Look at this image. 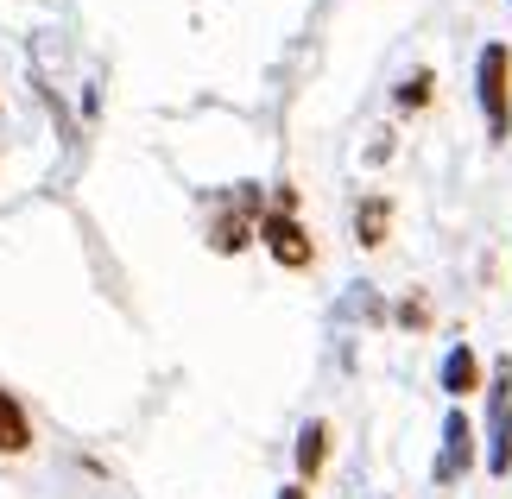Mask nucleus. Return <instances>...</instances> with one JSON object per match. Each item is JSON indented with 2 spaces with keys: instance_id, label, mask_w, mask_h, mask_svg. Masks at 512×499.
Here are the masks:
<instances>
[{
  "instance_id": "f257e3e1",
  "label": "nucleus",
  "mask_w": 512,
  "mask_h": 499,
  "mask_svg": "<svg viewBox=\"0 0 512 499\" xmlns=\"http://www.w3.org/2000/svg\"><path fill=\"white\" fill-rule=\"evenodd\" d=\"M475 89H481L487 139H512V51H506V45H481Z\"/></svg>"
},
{
  "instance_id": "423d86ee",
  "label": "nucleus",
  "mask_w": 512,
  "mask_h": 499,
  "mask_svg": "<svg viewBox=\"0 0 512 499\" xmlns=\"http://www.w3.org/2000/svg\"><path fill=\"white\" fill-rule=\"evenodd\" d=\"M437 386H443L449 398H456V405H462L468 392H481V354L468 348V342H456V348L443 354V373H437Z\"/></svg>"
},
{
  "instance_id": "7ed1b4c3",
  "label": "nucleus",
  "mask_w": 512,
  "mask_h": 499,
  "mask_svg": "<svg viewBox=\"0 0 512 499\" xmlns=\"http://www.w3.org/2000/svg\"><path fill=\"white\" fill-rule=\"evenodd\" d=\"M260 247L279 259L285 272H304L310 259H317V241H310L304 222H298V215H285V209H266L260 215Z\"/></svg>"
},
{
  "instance_id": "9d476101",
  "label": "nucleus",
  "mask_w": 512,
  "mask_h": 499,
  "mask_svg": "<svg viewBox=\"0 0 512 499\" xmlns=\"http://www.w3.org/2000/svg\"><path fill=\"white\" fill-rule=\"evenodd\" d=\"M430 83H437V76H430V70L405 76V83H399V108H424V102H430Z\"/></svg>"
},
{
  "instance_id": "6e6552de",
  "label": "nucleus",
  "mask_w": 512,
  "mask_h": 499,
  "mask_svg": "<svg viewBox=\"0 0 512 499\" xmlns=\"http://www.w3.org/2000/svg\"><path fill=\"white\" fill-rule=\"evenodd\" d=\"M26 449H32V417L7 386H0V455H26Z\"/></svg>"
},
{
  "instance_id": "39448f33",
  "label": "nucleus",
  "mask_w": 512,
  "mask_h": 499,
  "mask_svg": "<svg viewBox=\"0 0 512 499\" xmlns=\"http://www.w3.org/2000/svg\"><path fill=\"white\" fill-rule=\"evenodd\" d=\"M468 468H475V424H468L462 405H449L443 411V455H437V468H430V474H437L443 487H456Z\"/></svg>"
},
{
  "instance_id": "9b49d317",
  "label": "nucleus",
  "mask_w": 512,
  "mask_h": 499,
  "mask_svg": "<svg viewBox=\"0 0 512 499\" xmlns=\"http://www.w3.org/2000/svg\"><path fill=\"white\" fill-rule=\"evenodd\" d=\"M399 323H411V329H424V323H430V310L418 304V297H411V304H399Z\"/></svg>"
},
{
  "instance_id": "f03ea898",
  "label": "nucleus",
  "mask_w": 512,
  "mask_h": 499,
  "mask_svg": "<svg viewBox=\"0 0 512 499\" xmlns=\"http://www.w3.org/2000/svg\"><path fill=\"white\" fill-rule=\"evenodd\" d=\"M481 392H487V411H494V424H487V474L512 481V354L494 361Z\"/></svg>"
},
{
  "instance_id": "1a4fd4ad",
  "label": "nucleus",
  "mask_w": 512,
  "mask_h": 499,
  "mask_svg": "<svg viewBox=\"0 0 512 499\" xmlns=\"http://www.w3.org/2000/svg\"><path fill=\"white\" fill-rule=\"evenodd\" d=\"M386 234H392V203L386 196H361V203H354V241L386 247Z\"/></svg>"
},
{
  "instance_id": "f8f14e48",
  "label": "nucleus",
  "mask_w": 512,
  "mask_h": 499,
  "mask_svg": "<svg viewBox=\"0 0 512 499\" xmlns=\"http://www.w3.org/2000/svg\"><path fill=\"white\" fill-rule=\"evenodd\" d=\"M279 499H310V487H304V481H291V487H279Z\"/></svg>"
},
{
  "instance_id": "20e7f679",
  "label": "nucleus",
  "mask_w": 512,
  "mask_h": 499,
  "mask_svg": "<svg viewBox=\"0 0 512 499\" xmlns=\"http://www.w3.org/2000/svg\"><path fill=\"white\" fill-rule=\"evenodd\" d=\"M260 215H266L260 209V184H241V190H234V209H222L209 222V247L215 253H241L253 234H260Z\"/></svg>"
},
{
  "instance_id": "0eeeda50",
  "label": "nucleus",
  "mask_w": 512,
  "mask_h": 499,
  "mask_svg": "<svg viewBox=\"0 0 512 499\" xmlns=\"http://www.w3.org/2000/svg\"><path fill=\"white\" fill-rule=\"evenodd\" d=\"M291 462H298V481H304V487L329 468V424H323V417H310V424L298 430V443H291Z\"/></svg>"
}]
</instances>
